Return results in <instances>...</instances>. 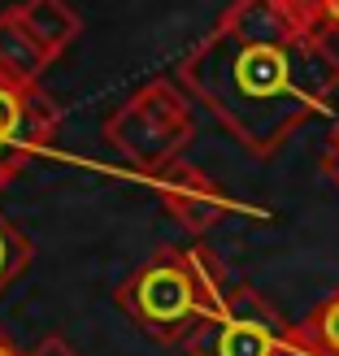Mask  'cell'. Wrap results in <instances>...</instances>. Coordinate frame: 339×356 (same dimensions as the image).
<instances>
[{"label": "cell", "mask_w": 339, "mask_h": 356, "mask_svg": "<svg viewBox=\"0 0 339 356\" xmlns=\"http://www.w3.org/2000/svg\"><path fill=\"white\" fill-rule=\"evenodd\" d=\"M113 300L152 343L174 348V343H187L191 330L222 309L226 265L200 243L191 248L161 243L148 261H139L118 282Z\"/></svg>", "instance_id": "2"}, {"label": "cell", "mask_w": 339, "mask_h": 356, "mask_svg": "<svg viewBox=\"0 0 339 356\" xmlns=\"http://www.w3.org/2000/svg\"><path fill=\"white\" fill-rule=\"evenodd\" d=\"M322 31L339 35V0H322Z\"/></svg>", "instance_id": "13"}, {"label": "cell", "mask_w": 339, "mask_h": 356, "mask_svg": "<svg viewBox=\"0 0 339 356\" xmlns=\"http://www.w3.org/2000/svg\"><path fill=\"white\" fill-rule=\"evenodd\" d=\"M100 131L113 152H122L135 170L157 178L174 161H183V148L196 135V109L178 79H148L104 118Z\"/></svg>", "instance_id": "3"}, {"label": "cell", "mask_w": 339, "mask_h": 356, "mask_svg": "<svg viewBox=\"0 0 339 356\" xmlns=\"http://www.w3.org/2000/svg\"><path fill=\"white\" fill-rule=\"evenodd\" d=\"M13 9L22 17V26L31 31V40L40 44L52 61L83 35V17H79V9H70V0H22V5H13Z\"/></svg>", "instance_id": "7"}, {"label": "cell", "mask_w": 339, "mask_h": 356, "mask_svg": "<svg viewBox=\"0 0 339 356\" xmlns=\"http://www.w3.org/2000/svg\"><path fill=\"white\" fill-rule=\"evenodd\" d=\"M26 356H79V352L65 343V334H44V339L35 343V348H31Z\"/></svg>", "instance_id": "12"}, {"label": "cell", "mask_w": 339, "mask_h": 356, "mask_svg": "<svg viewBox=\"0 0 339 356\" xmlns=\"http://www.w3.org/2000/svg\"><path fill=\"white\" fill-rule=\"evenodd\" d=\"M31 265V239L0 213V291H9Z\"/></svg>", "instance_id": "10"}, {"label": "cell", "mask_w": 339, "mask_h": 356, "mask_svg": "<svg viewBox=\"0 0 339 356\" xmlns=\"http://www.w3.org/2000/svg\"><path fill=\"white\" fill-rule=\"evenodd\" d=\"M287 317L257 287H230L222 309L205 317L183 343L187 356H278L292 343Z\"/></svg>", "instance_id": "4"}, {"label": "cell", "mask_w": 339, "mask_h": 356, "mask_svg": "<svg viewBox=\"0 0 339 356\" xmlns=\"http://www.w3.org/2000/svg\"><path fill=\"white\" fill-rule=\"evenodd\" d=\"M292 334H296V343H305L317 356H339V291L326 296Z\"/></svg>", "instance_id": "9"}, {"label": "cell", "mask_w": 339, "mask_h": 356, "mask_svg": "<svg viewBox=\"0 0 339 356\" xmlns=\"http://www.w3.org/2000/svg\"><path fill=\"white\" fill-rule=\"evenodd\" d=\"M278 356H317V352H309L305 343H296V334H292V343H287V348H283Z\"/></svg>", "instance_id": "15"}, {"label": "cell", "mask_w": 339, "mask_h": 356, "mask_svg": "<svg viewBox=\"0 0 339 356\" xmlns=\"http://www.w3.org/2000/svg\"><path fill=\"white\" fill-rule=\"evenodd\" d=\"M152 191H157V200H161V209L187 230V235H209L230 213H248L239 200H230V195L191 161H174L166 174H157Z\"/></svg>", "instance_id": "6"}, {"label": "cell", "mask_w": 339, "mask_h": 356, "mask_svg": "<svg viewBox=\"0 0 339 356\" xmlns=\"http://www.w3.org/2000/svg\"><path fill=\"white\" fill-rule=\"evenodd\" d=\"M48 65H52V57L31 40V31L22 26L17 9L9 5L5 13H0V79L40 87V79H44Z\"/></svg>", "instance_id": "8"}, {"label": "cell", "mask_w": 339, "mask_h": 356, "mask_svg": "<svg viewBox=\"0 0 339 356\" xmlns=\"http://www.w3.org/2000/svg\"><path fill=\"white\" fill-rule=\"evenodd\" d=\"M61 127V109L44 87L0 79V187H9Z\"/></svg>", "instance_id": "5"}, {"label": "cell", "mask_w": 339, "mask_h": 356, "mask_svg": "<svg viewBox=\"0 0 339 356\" xmlns=\"http://www.w3.org/2000/svg\"><path fill=\"white\" fill-rule=\"evenodd\" d=\"M0 356H26L22 348H17V343L9 339V330H5V326H0Z\"/></svg>", "instance_id": "14"}, {"label": "cell", "mask_w": 339, "mask_h": 356, "mask_svg": "<svg viewBox=\"0 0 339 356\" xmlns=\"http://www.w3.org/2000/svg\"><path fill=\"white\" fill-rule=\"evenodd\" d=\"M322 174H326L331 183L339 187V122H335V131H331L326 148H322Z\"/></svg>", "instance_id": "11"}, {"label": "cell", "mask_w": 339, "mask_h": 356, "mask_svg": "<svg viewBox=\"0 0 339 356\" xmlns=\"http://www.w3.org/2000/svg\"><path fill=\"white\" fill-rule=\"evenodd\" d=\"M178 87L253 156H274L339 96V52L283 0H230L178 61Z\"/></svg>", "instance_id": "1"}]
</instances>
